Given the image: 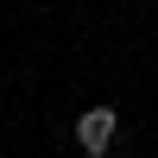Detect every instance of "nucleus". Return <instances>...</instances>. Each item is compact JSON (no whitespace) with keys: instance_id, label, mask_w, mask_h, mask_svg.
<instances>
[{"instance_id":"1","label":"nucleus","mask_w":158,"mask_h":158,"mask_svg":"<svg viewBox=\"0 0 158 158\" xmlns=\"http://www.w3.org/2000/svg\"><path fill=\"white\" fill-rule=\"evenodd\" d=\"M114 133H120V114H114L108 101H101V108H82V114H76V146H82L89 158H108Z\"/></svg>"}]
</instances>
